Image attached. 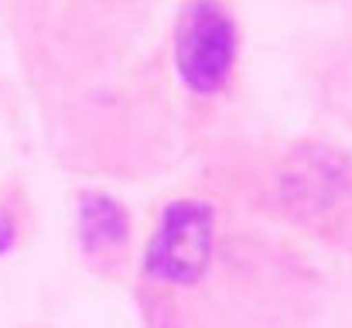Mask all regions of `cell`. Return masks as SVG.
<instances>
[{
  "mask_svg": "<svg viewBox=\"0 0 352 328\" xmlns=\"http://www.w3.org/2000/svg\"><path fill=\"white\" fill-rule=\"evenodd\" d=\"M233 52L236 34L230 17L212 0L188 3L178 21V38H175L178 72L185 86L195 93H216L233 69Z\"/></svg>",
  "mask_w": 352,
  "mask_h": 328,
  "instance_id": "obj_1",
  "label": "cell"
},
{
  "mask_svg": "<svg viewBox=\"0 0 352 328\" xmlns=\"http://www.w3.org/2000/svg\"><path fill=\"white\" fill-rule=\"evenodd\" d=\"M216 219L206 202H175L164 209L147 250V270L168 284H192L212 256Z\"/></svg>",
  "mask_w": 352,
  "mask_h": 328,
  "instance_id": "obj_2",
  "label": "cell"
},
{
  "mask_svg": "<svg viewBox=\"0 0 352 328\" xmlns=\"http://www.w3.org/2000/svg\"><path fill=\"white\" fill-rule=\"evenodd\" d=\"M349 171L346 161L332 151H305L294 164H287L280 195L294 212H322L346 192Z\"/></svg>",
  "mask_w": 352,
  "mask_h": 328,
  "instance_id": "obj_3",
  "label": "cell"
},
{
  "mask_svg": "<svg viewBox=\"0 0 352 328\" xmlns=\"http://www.w3.org/2000/svg\"><path fill=\"white\" fill-rule=\"evenodd\" d=\"M82 239L89 250H117L126 243V216L113 199L107 195H86L82 199Z\"/></svg>",
  "mask_w": 352,
  "mask_h": 328,
  "instance_id": "obj_4",
  "label": "cell"
},
{
  "mask_svg": "<svg viewBox=\"0 0 352 328\" xmlns=\"http://www.w3.org/2000/svg\"><path fill=\"white\" fill-rule=\"evenodd\" d=\"M10 239H14V226H10V219L7 216H0V250H7Z\"/></svg>",
  "mask_w": 352,
  "mask_h": 328,
  "instance_id": "obj_5",
  "label": "cell"
}]
</instances>
